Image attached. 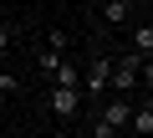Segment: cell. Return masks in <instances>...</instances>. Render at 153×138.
Returning a JSON list of instances; mask_svg holds the SVG:
<instances>
[{
    "mask_svg": "<svg viewBox=\"0 0 153 138\" xmlns=\"http://www.w3.org/2000/svg\"><path fill=\"white\" fill-rule=\"evenodd\" d=\"M46 102H51V113L66 123V118H76V107H82V92H76V87H51Z\"/></svg>",
    "mask_w": 153,
    "mask_h": 138,
    "instance_id": "cell-1",
    "label": "cell"
},
{
    "mask_svg": "<svg viewBox=\"0 0 153 138\" xmlns=\"http://www.w3.org/2000/svg\"><path fill=\"white\" fill-rule=\"evenodd\" d=\"M133 82H138V56H123L112 72H107V87H117V92H133Z\"/></svg>",
    "mask_w": 153,
    "mask_h": 138,
    "instance_id": "cell-2",
    "label": "cell"
},
{
    "mask_svg": "<svg viewBox=\"0 0 153 138\" xmlns=\"http://www.w3.org/2000/svg\"><path fill=\"white\" fill-rule=\"evenodd\" d=\"M128 118H133V102H128V97H112V102H107V113H102V123H107L112 133H123V128H128Z\"/></svg>",
    "mask_w": 153,
    "mask_h": 138,
    "instance_id": "cell-3",
    "label": "cell"
},
{
    "mask_svg": "<svg viewBox=\"0 0 153 138\" xmlns=\"http://www.w3.org/2000/svg\"><path fill=\"white\" fill-rule=\"evenodd\" d=\"M107 72H112V56H97V61L87 66V77H82V87H87V92H102V87H107Z\"/></svg>",
    "mask_w": 153,
    "mask_h": 138,
    "instance_id": "cell-4",
    "label": "cell"
},
{
    "mask_svg": "<svg viewBox=\"0 0 153 138\" xmlns=\"http://www.w3.org/2000/svg\"><path fill=\"white\" fill-rule=\"evenodd\" d=\"M128 123H133V133H138V138H153V107H148V102H143V107H133V118H128Z\"/></svg>",
    "mask_w": 153,
    "mask_h": 138,
    "instance_id": "cell-5",
    "label": "cell"
},
{
    "mask_svg": "<svg viewBox=\"0 0 153 138\" xmlns=\"http://www.w3.org/2000/svg\"><path fill=\"white\" fill-rule=\"evenodd\" d=\"M51 77H56V87H76V92H82V72H76V66H71L66 56H61V66H56Z\"/></svg>",
    "mask_w": 153,
    "mask_h": 138,
    "instance_id": "cell-6",
    "label": "cell"
},
{
    "mask_svg": "<svg viewBox=\"0 0 153 138\" xmlns=\"http://www.w3.org/2000/svg\"><path fill=\"white\" fill-rule=\"evenodd\" d=\"M133 16V5H128V0H107V5H102V21H112V26H123Z\"/></svg>",
    "mask_w": 153,
    "mask_h": 138,
    "instance_id": "cell-7",
    "label": "cell"
},
{
    "mask_svg": "<svg viewBox=\"0 0 153 138\" xmlns=\"http://www.w3.org/2000/svg\"><path fill=\"white\" fill-rule=\"evenodd\" d=\"M133 46H138V61H143V56H153V26H148V21L133 31Z\"/></svg>",
    "mask_w": 153,
    "mask_h": 138,
    "instance_id": "cell-8",
    "label": "cell"
},
{
    "mask_svg": "<svg viewBox=\"0 0 153 138\" xmlns=\"http://www.w3.org/2000/svg\"><path fill=\"white\" fill-rule=\"evenodd\" d=\"M36 66H41V72H46V77H51V72H56V66H61V51H46V56H41V61H36Z\"/></svg>",
    "mask_w": 153,
    "mask_h": 138,
    "instance_id": "cell-9",
    "label": "cell"
},
{
    "mask_svg": "<svg viewBox=\"0 0 153 138\" xmlns=\"http://www.w3.org/2000/svg\"><path fill=\"white\" fill-rule=\"evenodd\" d=\"M92 138H117V133H112V128H107V123L97 118V123H92Z\"/></svg>",
    "mask_w": 153,
    "mask_h": 138,
    "instance_id": "cell-10",
    "label": "cell"
},
{
    "mask_svg": "<svg viewBox=\"0 0 153 138\" xmlns=\"http://www.w3.org/2000/svg\"><path fill=\"white\" fill-rule=\"evenodd\" d=\"M10 41H16V26H0V51H5Z\"/></svg>",
    "mask_w": 153,
    "mask_h": 138,
    "instance_id": "cell-11",
    "label": "cell"
},
{
    "mask_svg": "<svg viewBox=\"0 0 153 138\" xmlns=\"http://www.w3.org/2000/svg\"><path fill=\"white\" fill-rule=\"evenodd\" d=\"M0 107H5V92H0Z\"/></svg>",
    "mask_w": 153,
    "mask_h": 138,
    "instance_id": "cell-12",
    "label": "cell"
}]
</instances>
